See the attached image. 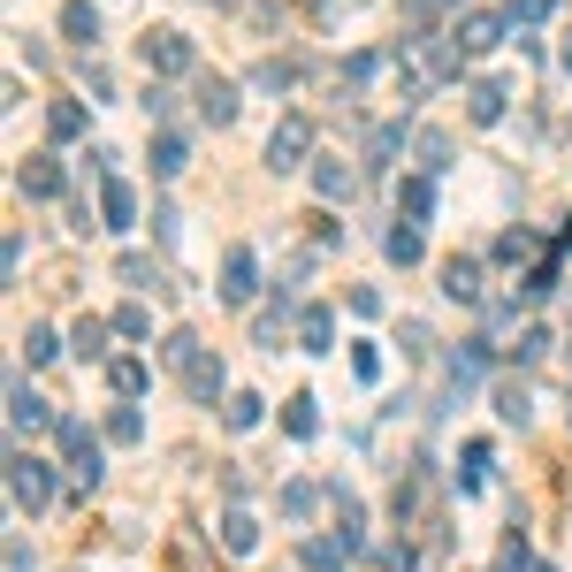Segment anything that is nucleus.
<instances>
[{
  "label": "nucleus",
  "mask_w": 572,
  "mask_h": 572,
  "mask_svg": "<svg viewBox=\"0 0 572 572\" xmlns=\"http://www.w3.org/2000/svg\"><path fill=\"white\" fill-rule=\"evenodd\" d=\"M8 496H15V512H46L54 504V466L31 458V450H15L8 458Z\"/></svg>",
  "instance_id": "1"
},
{
  "label": "nucleus",
  "mask_w": 572,
  "mask_h": 572,
  "mask_svg": "<svg viewBox=\"0 0 572 572\" xmlns=\"http://www.w3.org/2000/svg\"><path fill=\"white\" fill-rule=\"evenodd\" d=\"M54 435H61L69 481H77V489H100V442H92V428H85V420H54Z\"/></svg>",
  "instance_id": "2"
},
{
  "label": "nucleus",
  "mask_w": 572,
  "mask_h": 572,
  "mask_svg": "<svg viewBox=\"0 0 572 572\" xmlns=\"http://www.w3.org/2000/svg\"><path fill=\"white\" fill-rule=\"evenodd\" d=\"M268 168H276V176L313 168V123H305V115H283V123L268 131Z\"/></svg>",
  "instance_id": "3"
},
{
  "label": "nucleus",
  "mask_w": 572,
  "mask_h": 572,
  "mask_svg": "<svg viewBox=\"0 0 572 572\" xmlns=\"http://www.w3.org/2000/svg\"><path fill=\"white\" fill-rule=\"evenodd\" d=\"M145 69L153 77H191L199 69V46L183 31H145Z\"/></svg>",
  "instance_id": "4"
},
{
  "label": "nucleus",
  "mask_w": 572,
  "mask_h": 572,
  "mask_svg": "<svg viewBox=\"0 0 572 572\" xmlns=\"http://www.w3.org/2000/svg\"><path fill=\"white\" fill-rule=\"evenodd\" d=\"M8 428L15 435H38V428H54V405L23 382V374H8Z\"/></svg>",
  "instance_id": "5"
},
{
  "label": "nucleus",
  "mask_w": 572,
  "mask_h": 572,
  "mask_svg": "<svg viewBox=\"0 0 572 572\" xmlns=\"http://www.w3.org/2000/svg\"><path fill=\"white\" fill-rule=\"evenodd\" d=\"M504 31H512V15H496V8L458 15V46H466V54H496V46H504Z\"/></svg>",
  "instance_id": "6"
},
{
  "label": "nucleus",
  "mask_w": 572,
  "mask_h": 572,
  "mask_svg": "<svg viewBox=\"0 0 572 572\" xmlns=\"http://www.w3.org/2000/svg\"><path fill=\"white\" fill-rule=\"evenodd\" d=\"M183 397H191V405H222V397H229V374H222L214 351H199V359L183 367Z\"/></svg>",
  "instance_id": "7"
},
{
  "label": "nucleus",
  "mask_w": 572,
  "mask_h": 572,
  "mask_svg": "<svg viewBox=\"0 0 572 572\" xmlns=\"http://www.w3.org/2000/svg\"><path fill=\"white\" fill-rule=\"evenodd\" d=\"M131 222H138V191L108 168V183H100V229H115V237H123Z\"/></svg>",
  "instance_id": "8"
},
{
  "label": "nucleus",
  "mask_w": 572,
  "mask_h": 572,
  "mask_svg": "<svg viewBox=\"0 0 572 572\" xmlns=\"http://www.w3.org/2000/svg\"><path fill=\"white\" fill-rule=\"evenodd\" d=\"M199 123H214V131L237 123V85L229 77H199Z\"/></svg>",
  "instance_id": "9"
},
{
  "label": "nucleus",
  "mask_w": 572,
  "mask_h": 572,
  "mask_svg": "<svg viewBox=\"0 0 572 572\" xmlns=\"http://www.w3.org/2000/svg\"><path fill=\"white\" fill-rule=\"evenodd\" d=\"M413 61H420L428 77H458V69H466V46H458V31H450V38H413Z\"/></svg>",
  "instance_id": "10"
},
{
  "label": "nucleus",
  "mask_w": 572,
  "mask_h": 572,
  "mask_svg": "<svg viewBox=\"0 0 572 572\" xmlns=\"http://www.w3.org/2000/svg\"><path fill=\"white\" fill-rule=\"evenodd\" d=\"M253 290H260V260L237 245V253L222 260V298H229V305H253Z\"/></svg>",
  "instance_id": "11"
},
{
  "label": "nucleus",
  "mask_w": 572,
  "mask_h": 572,
  "mask_svg": "<svg viewBox=\"0 0 572 572\" xmlns=\"http://www.w3.org/2000/svg\"><path fill=\"white\" fill-rule=\"evenodd\" d=\"M15 191H23V199H61V168H54V153H31V160L15 168Z\"/></svg>",
  "instance_id": "12"
},
{
  "label": "nucleus",
  "mask_w": 572,
  "mask_h": 572,
  "mask_svg": "<svg viewBox=\"0 0 572 572\" xmlns=\"http://www.w3.org/2000/svg\"><path fill=\"white\" fill-rule=\"evenodd\" d=\"M442 298L450 305H481V260H466V253L442 260Z\"/></svg>",
  "instance_id": "13"
},
{
  "label": "nucleus",
  "mask_w": 572,
  "mask_h": 572,
  "mask_svg": "<svg viewBox=\"0 0 572 572\" xmlns=\"http://www.w3.org/2000/svg\"><path fill=\"white\" fill-rule=\"evenodd\" d=\"M466 115H473L481 131L504 123V85H496V77H473V85H466Z\"/></svg>",
  "instance_id": "14"
},
{
  "label": "nucleus",
  "mask_w": 572,
  "mask_h": 572,
  "mask_svg": "<svg viewBox=\"0 0 572 572\" xmlns=\"http://www.w3.org/2000/svg\"><path fill=\"white\" fill-rule=\"evenodd\" d=\"M298 351H336V313L328 305H305L298 313Z\"/></svg>",
  "instance_id": "15"
},
{
  "label": "nucleus",
  "mask_w": 572,
  "mask_h": 572,
  "mask_svg": "<svg viewBox=\"0 0 572 572\" xmlns=\"http://www.w3.org/2000/svg\"><path fill=\"white\" fill-rule=\"evenodd\" d=\"M328 504H336V535H344V542H351V550H359V542H367V512H359V496H351V489H336V481H328Z\"/></svg>",
  "instance_id": "16"
},
{
  "label": "nucleus",
  "mask_w": 572,
  "mask_h": 572,
  "mask_svg": "<svg viewBox=\"0 0 572 572\" xmlns=\"http://www.w3.org/2000/svg\"><path fill=\"white\" fill-rule=\"evenodd\" d=\"M397 153H405V123H374L367 131V168H397Z\"/></svg>",
  "instance_id": "17"
},
{
  "label": "nucleus",
  "mask_w": 572,
  "mask_h": 572,
  "mask_svg": "<svg viewBox=\"0 0 572 572\" xmlns=\"http://www.w3.org/2000/svg\"><path fill=\"white\" fill-rule=\"evenodd\" d=\"M328 489H313V481H283V496H276V512H283L290 527H305L313 519V504H321Z\"/></svg>",
  "instance_id": "18"
},
{
  "label": "nucleus",
  "mask_w": 572,
  "mask_h": 572,
  "mask_svg": "<svg viewBox=\"0 0 572 572\" xmlns=\"http://www.w3.org/2000/svg\"><path fill=\"white\" fill-rule=\"evenodd\" d=\"M222 550H229V558H253V550H260V519H253V512H229V519H222Z\"/></svg>",
  "instance_id": "19"
},
{
  "label": "nucleus",
  "mask_w": 572,
  "mask_h": 572,
  "mask_svg": "<svg viewBox=\"0 0 572 572\" xmlns=\"http://www.w3.org/2000/svg\"><path fill=\"white\" fill-rule=\"evenodd\" d=\"M222 428H229V435H253V428H260V397H253V390L222 397Z\"/></svg>",
  "instance_id": "20"
},
{
  "label": "nucleus",
  "mask_w": 572,
  "mask_h": 572,
  "mask_svg": "<svg viewBox=\"0 0 572 572\" xmlns=\"http://www.w3.org/2000/svg\"><path fill=\"white\" fill-rule=\"evenodd\" d=\"M183 168H191V145L176 138V131H160L153 138V176H183Z\"/></svg>",
  "instance_id": "21"
},
{
  "label": "nucleus",
  "mask_w": 572,
  "mask_h": 572,
  "mask_svg": "<svg viewBox=\"0 0 572 572\" xmlns=\"http://www.w3.org/2000/svg\"><path fill=\"white\" fill-rule=\"evenodd\" d=\"M108 382H115V397H145V390H153V367H145V359H115Z\"/></svg>",
  "instance_id": "22"
},
{
  "label": "nucleus",
  "mask_w": 572,
  "mask_h": 572,
  "mask_svg": "<svg viewBox=\"0 0 572 572\" xmlns=\"http://www.w3.org/2000/svg\"><path fill=\"white\" fill-rule=\"evenodd\" d=\"M108 328H115V321L85 313V321H77V336H69V344H77V359H108Z\"/></svg>",
  "instance_id": "23"
},
{
  "label": "nucleus",
  "mask_w": 572,
  "mask_h": 572,
  "mask_svg": "<svg viewBox=\"0 0 572 572\" xmlns=\"http://www.w3.org/2000/svg\"><path fill=\"white\" fill-rule=\"evenodd\" d=\"M61 31H69L77 46H92V38H100V15H92V0H69V8H61Z\"/></svg>",
  "instance_id": "24"
},
{
  "label": "nucleus",
  "mask_w": 572,
  "mask_h": 572,
  "mask_svg": "<svg viewBox=\"0 0 572 572\" xmlns=\"http://www.w3.org/2000/svg\"><path fill=\"white\" fill-rule=\"evenodd\" d=\"M313 191L321 199H351V168L344 160H313Z\"/></svg>",
  "instance_id": "25"
},
{
  "label": "nucleus",
  "mask_w": 572,
  "mask_h": 572,
  "mask_svg": "<svg viewBox=\"0 0 572 572\" xmlns=\"http://www.w3.org/2000/svg\"><path fill=\"white\" fill-rule=\"evenodd\" d=\"M382 253H390L397 268H413V260H420V222H397V229L382 237Z\"/></svg>",
  "instance_id": "26"
},
{
  "label": "nucleus",
  "mask_w": 572,
  "mask_h": 572,
  "mask_svg": "<svg viewBox=\"0 0 572 572\" xmlns=\"http://www.w3.org/2000/svg\"><path fill=\"white\" fill-rule=\"evenodd\" d=\"M199 351H206V344H199L191 328H176V336H160V367H176V374H183V367H191Z\"/></svg>",
  "instance_id": "27"
},
{
  "label": "nucleus",
  "mask_w": 572,
  "mask_h": 572,
  "mask_svg": "<svg viewBox=\"0 0 572 572\" xmlns=\"http://www.w3.org/2000/svg\"><path fill=\"white\" fill-rule=\"evenodd\" d=\"M496 413L527 428V420H535V397H527V382H496Z\"/></svg>",
  "instance_id": "28"
},
{
  "label": "nucleus",
  "mask_w": 572,
  "mask_h": 572,
  "mask_svg": "<svg viewBox=\"0 0 572 572\" xmlns=\"http://www.w3.org/2000/svg\"><path fill=\"white\" fill-rule=\"evenodd\" d=\"M115 276H123L131 290H160V283H168V276H160V260H145V253H123V268H115Z\"/></svg>",
  "instance_id": "29"
},
{
  "label": "nucleus",
  "mask_w": 572,
  "mask_h": 572,
  "mask_svg": "<svg viewBox=\"0 0 572 572\" xmlns=\"http://www.w3.org/2000/svg\"><path fill=\"white\" fill-rule=\"evenodd\" d=\"M344 558H351V542H344V535H336V542H328V535H313V542H305V565H313V572H336Z\"/></svg>",
  "instance_id": "30"
},
{
  "label": "nucleus",
  "mask_w": 572,
  "mask_h": 572,
  "mask_svg": "<svg viewBox=\"0 0 572 572\" xmlns=\"http://www.w3.org/2000/svg\"><path fill=\"white\" fill-rule=\"evenodd\" d=\"M397 199H405V214H413V222H428V214H435V183H428V176H405V183H397Z\"/></svg>",
  "instance_id": "31"
},
{
  "label": "nucleus",
  "mask_w": 572,
  "mask_h": 572,
  "mask_svg": "<svg viewBox=\"0 0 572 572\" xmlns=\"http://www.w3.org/2000/svg\"><path fill=\"white\" fill-rule=\"evenodd\" d=\"M390 61H397V54H351V61H344V85L359 92V85H374V77H382Z\"/></svg>",
  "instance_id": "32"
},
{
  "label": "nucleus",
  "mask_w": 572,
  "mask_h": 572,
  "mask_svg": "<svg viewBox=\"0 0 572 572\" xmlns=\"http://www.w3.org/2000/svg\"><path fill=\"white\" fill-rule=\"evenodd\" d=\"M54 351H61V336H54L46 321H31V328H23V359H31V367H46Z\"/></svg>",
  "instance_id": "33"
},
{
  "label": "nucleus",
  "mask_w": 572,
  "mask_h": 572,
  "mask_svg": "<svg viewBox=\"0 0 572 572\" xmlns=\"http://www.w3.org/2000/svg\"><path fill=\"white\" fill-rule=\"evenodd\" d=\"M283 428L298 435V442H313V435H321V413H313V397H290V405H283Z\"/></svg>",
  "instance_id": "34"
},
{
  "label": "nucleus",
  "mask_w": 572,
  "mask_h": 572,
  "mask_svg": "<svg viewBox=\"0 0 572 572\" xmlns=\"http://www.w3.org/2000/svg\"><path fill=\"white\" fill-rule=\"evenodd\" d=\"M253 85H260V92H290V85H298V61H276V54H268V61L253 69Z\"/></svg>",
  "instance_id": "35"
},
{
  "label": "nucleus",
  "mask_w": 572,
  "mask_h": 572,
  "mask_svg": "<svg viewBox=\"0 0 572 572\" xmlns=\"http://www.w3.org/2000/svg\"><path fill=\"white\" fill-rule=\"evenodd\" d=\"M46 131H54V138H85V108H77V100H54Z\"/></svg>",
  "instance_id": "36"
},
{
  "label": "nucleus",
  "mask_w": 572,
  "mask_h": 572,
  "mask_svg": "<svg viewBox=\"0 0 572 572\" xmlns=\"http://www.w3.org/2000/svg\"><path fill=\"white\" fill-rule=\"evenodd\" d=\"M481 481H489V442H466V466H458V489L473 496Z\"/></svg>",
  "instance_id": "37"
},
{
  "label": "nucleus",
  "mask_w": 572,
  "mask_h": 572,
  "mask_svg": "<svg viewBox=\"0 0 572 572\" xmlns=\"http://www.w3.org/2000/svg\"><path fill=\"white\" fill-rule=\"evenodd\" d=\"M138 435H145L138 405H115V413H108V442H138Z\"/></svg>",
  "instance_id": "38"
},
{
  "label": "nucleus",
  "mask_w": 572,
  "mask_h": 572,
  "mask_svg": "<svg viewBox=\"0 0 572 572\" xmlns=\"http://www.w3.org/2000/svg\"><path fill=\"white\" fill-rule=\"evenodd\" d=\"M527 253H535L527 229H504V237H496V260H527Z\"/></svg>",
  "instance_id": "39"
},
{
  "label": "nucleus",
  "mask_w": 572,
  "mask_h": 572,
  "mask_svg": "<svg viewBox=\"0 0 572 572\" xmlns=\"http://www.w3.org/2000/svg\"><path fill=\"white\" fill-rule=\"evenodd\" d=\"M442 153H450V138H442V131H428V138H420V168H428V176H435V168H450Z\"/></svg>",
  "instance_id": "40"
},
{
  "label": "nucleus",
  "mask_w": 572,
  "mask_h": 572,
  "mask_svg": "<svg viewBox=\"0 0 572 572\" xmlns=\"http://www.w3.org/2000/svg\"><path fill=\"white\" fill-rule=\"evenodd\" d=\"M115 328H123V336H153V313H145V305H123Z\"/></svg>",
  "instance_id": "41"
},
{
  "label": "nucleus",
  "mask_w": 572,
  "mask_h": 572,
  "mask_svg": "<svg viewBox=\"0 0 572 572\" xmlns=\"http://www.w3.org/2000/svg\"><path fill=\"white\" fill-rule=\"evenodd\" d=\"M542 351H550V328H527V336H519V367H535Z\"/></svg>",
  "instance_id": "42"
},
{
  "label": "nucleus",
  "mask_w": 572,
  "mask_h": 572,
  "mask_svg": "<svg viewBox=\"0 0 572 572\" xmlns=\"http://www.w3.org/2000/svg\"><path fill=\"white\" fill-rule=\"evenodd\" d=\"M351 367H359V382H382V351H374V344H359Z\"/></svg>",
  "instance_id": "43"
},
{
  "label": "nucleus",
  "mask_w": 572,
  "mask_h": 572,
  "mask_svg": "<svg viewBox=\"0 0 572 572\" xmlns=\"http://www.w3.org/2000/svg\"><path fill=\"white\" fill-rule=\"evenodd\" d=\"M542 15H550V0H519V8H512V31H535Z\"/></svg>",
  "instance_id": "44"
},
{
  "label": "nucleus",
  "mask_w": 572,
  "mask_h": 572,
  "mask_svg": "<svg viewBox=\"0 0 572 572\" xmlns=\"http://www.w3.org/2000/svg\"><path fill=\"white\" fill-rule=\"evenodd\" d=\"M145 115H153V123H168V108H176V100H168V85H145V100H138Z\"/></svg>",
  "instance_id": "45"
},
{
  "label": "nucleus",
  "mask_w": 572,
  "mask_h": 572,
  "mask_svg": "<svg viewBox=\"0 0 572 572\" xmlns=\"http://www.w3.org/2000/svg\"><path fill=\"white\" fill-rule=\"evenodd\" d=\"M0 260H8V283L23 276V229H8V245H0Z\"/></svg>",
  "instance_id": "46"
},
{
  "label": "nucleus",
  "mask_w": 572,
  "mask_h": 572,
  "mask_svg": "<svg viewBox=\"0 0 572 572\" xmlns=\"http://www.w3.org/2000/svg\"><path fill=\"white\" fill-rule=\"evenodd\" d=\"M351 8H359V0H313V15H321V23H336V15H351Z\"/></svg>",
  "instance_id": "47"
},
{
  "label": "nucleus",
  "mask_w": 572,
  "mask_h": 572,
  "mask_svg": "<svg viewBox=\"0 0 572 572\" xmlns=\"http://www.w3.org/2000/svg\"><path fill=\"white\" fill-rule=\"evenodd\" d=\"M565 77H572V38H565Z\"/></svg>",
  "instance_id": "48"
},
{
  "label": "nucleus",
  "mask_w": 572,
  "mask_h": 572,
  "mask_svg": "<svg viewBox=\"0 0 572 572\" xmlns=\"http://www.w3.org/2000/svg\"><path fill=\"white\" fill-rule=\"evenodd\" d=\"M428 8H458V0H428Z\"/></svg>",
  "instance_id": "49"
},
{
  "label": "nucleus",
  "mask_w": 572,
  "mask_h": 572,
  "mask_svg": "<svg viewBox=\"0 0 572 572\" xmlns=\"http://www.w3.org/2000/svg\"><path fill=\"white\" fill-rule=\"evenodd\" d=\"M206 8H229V0H206Z\"/></svg>",
  "instance_id": "50"
},
{
  "label": "nucleus",
  "mask_w": 572,
  "mask_h": 572,
  "mask_svg": "<svg viewBox=\"0 0 572 572\" xmlns=\"http://www.w3.org/2000/svg\"><path fill=\"white\" fill-rule=\"evenodd\" d=\"M535 572H550V565H535Z\"/></svg>",
  "instance_id": "51"
}]
</instances>
